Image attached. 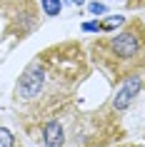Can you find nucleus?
Segmentation results:
<instances>
[{"label":"nucleus","mask_w":145,"mask_h":147,"mask_svg":"<svg viewBox=\"0 0 145 147\" xmlns=\"http://www.w3.org/2000/svg\"><path fill=\"white\" fill-rule=\"evenodd\" d=\"M0 15L5 18L8 28H15V38L23 40L38 25L35 0H0Z\"/></svg>","instance_id":"nucleus-3"},{"label":"nucleus","mask_w":145,"mask_h":147,"mask_svg":"<svg viewBox=\"0 0 145 147\" xmlns=\"http://www.w3.org/2000/svg\"><path fill=\"white\" fill-rule=\"evenodd\" d=\"M40 8H43V13H45L48 18H55V15H60L63 3L60 0H40Z\"/></svg>","instance_id":"nucleus-6"},{"label":"nucleus","mask_w":145,"mask_h":147,"mask_svg":"<svg viewBox=\"0 0 145 147\" xmlns=\"http://www.w3.org/2000/svg\"><path fill=\"white\" fill-rule=\"evenodd\" d=\"M88 55L80 42L65 40L45 47L35 60L23 70V75L13 92V105L18 107V120L25 125L40 117L45 120L50 112L63 107L73 97L80 80L88 75Z\"/></svg>","instance_id":"nucleus-1"},{"label":"nucleus","mask_w":145,"mask_h":147,"mask_svg":"<svg viewBox=\"0 0 145 147\" xmlns=\"http://www.w3.org/2000/svg\"><path fill=\"white\" fill-rule=\"evenodd\" d=\"M123 3H128V0H123Z\"/></svg>","instance_id":"nucleus-12"},{"label":"nucleus","mask_w":145,"mask_h":147,"mask_svg":"<svg viewBox=\"0 0 145 147\" xmlns=\"http://www.w3.org/2000/svg\"><path fill=\"white\" fill-rule=\"evenodd\" d=\"M83 30L85 32H100V23H85Z\"/></svg>","instance_id":"nucleus-9"},{"label":"nucleus","mask_w":145,"mask_h":147,"mask_svg":"<svg viewBox=\"0 0 145 147\" xmlns=\"http://www.w3.org/2000/svg\"><path fill=\"white\" fill-rule=\"evenodd\" d=\"M90 57L110 82H125L145 72V23L133 18L115 35L93 40Z\"/></svg>","instance_id":"nucleus-2"},{"label":"nucleus","mask_w":145,"mask_h":147,"mask_svg":"<svg viewBox=\"0 0 145 147\" xmlns=\"http://www.w3.org/2000/svg\"><path fill=\"white\" fill-rule=\"evenodd\" d=\"M123 23H125V18H123V15H115V18H110V20H105V23H100V30H103V32H113L115 28L123 25Z\"/></svg>","instance_id":"nucleus-7"},{"label":"nucleus","mask_w":145,"mask_h":147,"mask_svg":"<svg viewBox=\"0 0 145 147\" xmlns=\"http://www.w3.org/2000/svg\"><path fill=\"white\" fill-rule=\"evenodd\" d=\"M73 3H75V5H83V3H85V0H73Z\"/></svg>","instance_id":"nucleus-11"},{"label":"nucleus","mask_w":145,"mask_h":147,"mask_svg":"<svg viewBox=\"0 0 145 147\" xmlns=\"http://www.w3.org/2000/svg\"><path fill=\"white\" fill-rule=\"evenodd\" d=\"M140 87H143V80L138 78H128L125 82H123V87H120V92L115 95V100H113V107L115 110H125L133 102V97H135L138 92H140Z\"/></svg>","instance_id":"nucleus-5"},{"label":"nucleus","mask_w":145,"mask_h":147,"mask_svg":"<svg viewBox=\"0 0 145 147\" xmlns=\"http://www.w3.org/2000/svg\"><path fill=\"white\" fill-rule=\"evenodd\" d=\"M90 13L93 15H103L105 13V5L103 3H90Z\"/></svg>","instance_id":"nucleus-8"},{"label":"nucleus","mask_w":145,"mask_h":147,"mask_svg":"<svg viewBox=\"0 0 145 147\" xmlns=\"http://www.w3.org/2000/svg\"><path fill=\"white\" fill-rule=\"evenodd\" d=\"M40 140H43L45 147H63L65 145V130H63V122L55 115L43 120V125H40Z\"/></svg>","instance_id":"nucleus-4"},{"label":"nucleus","mask_w":145,"mask_h":147,"mask_svg":"<svg viewBox=\"0 0 145 147\" xmlns=\"http://www.w3.org/2000/svg\"><path fill=\"white\" fill-rule=\"evenodd\" d=\"M130 8H145V0H128Z\"/></svg>","instance_id":"nucleus-10"}]
</instances>
